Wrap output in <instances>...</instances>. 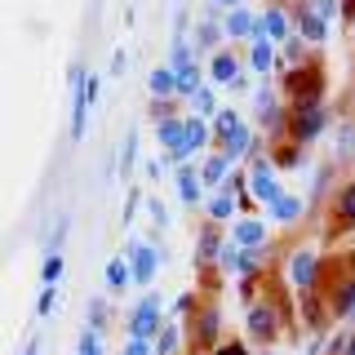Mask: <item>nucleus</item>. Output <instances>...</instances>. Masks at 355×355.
I'll use <instances>...</instances> for the list:
<instances>
[{
    "instance_id": "2",
    "label": "nucleus",
    "mask_w": 355,
    "mask_h": 355,
    "mask_svg": "<svg viewBox=\"0 0 355 355\" xmlns=\"http://www.w3.org/2000/svg\"><path fill=\"white\" fill-rule=\"evenodd\" d=\"M129 262H133V280H138V284H151V275H155V249H151V244H133V249H129Z\"/></svg>"
},
{
    "instance_id": "15",
    "label": "nucleus",
    "mask_w": 355,
    "mask_h": 355,
    "mask_svg": "<svg viewBox=\"0 0 355 355\" xmlns=\"http://www.w3.org/2000/svg\"><path fill=\"white\" fill-rule=\"evenodd\" d=\"M262 236H266V231H262V222H236V244H240V249H249V244H262Z\"/></svg>"
},
{
    "instance_id": "11",
    "label": "nucleus",
    "mask_w": 355,
    "mask_h": 355,
    "mask_svg": "<svg viewBox=\"0 0 355 355\" xmlns=\"http://www.w3.org/2000/svg\"><path fill=\"white\" fill-rule=\"evenodd\" d=\"M200 147H205V125H200V120H187V138H182V151L173 155V164L187 160V155H196Z\"/></svg>"
},
{
    "instance_id": "20",
    "label": "nucleus",
    "mask_w": 355,
    "mask_h": 355,
    "mask_svg": "<svg viewBox=\"0 0 355 355\" xmlns=\"http://www.w3.org/2000/svg\"><path fill=\"white\" fill-rule=\"evenodd\" d=\"M129 275H133V271H129V266L120 262V258H111V262H107V284H111V288H125V284H129Z\"/></svg>"
},
{
    "instance_id": "35",
    "label": "nucleus",
    "mask_w": 355,
    "mask_h": 355,
    "mask_svg": "<svg viewBox=\"0 0 355 355\" xmlns=\"http://www.w3.org/2000/svg\"><path fill=\"white\" fill-rule=\"evenodd\" d=\"M214 253H218V240L205 236V240H200V258H214Z\"/></svg>"
},
{
    "instance_id": "3",
    "label": "nucleus",
    "mask_w": 355,
    "mask_h": 355,
    "mask_svg": "<svg viewBox=\"0 0 355 355\" xmlns=\"http://www.w3.org/2000/svg\"><path fill=\"white\" fill-rule=\"evenodd\" d=\"M293 129H297V138H315V133L324 129V111H320L315 103H302V107H297Z\"/></svg>"
},
{
    "instance_id": "28",
    "label": "nucleus",
    "mask_w": 355,
    "mask_h": 355,
    "mask_svg": "<svg viewBox=\"0 0 355 355\" xmlns=\"http://www.w3.org/2000/svg\"><path fill=\"white\" fill-rule=\"evenodd\" d=\"M236 129H240V116H236V111H218V133H227V138H231Z\"/></svg>"
},
{
    "instance_id": "31",
    "label": "nucleus",
    "mask_w": 355,
    "mask_h": 355,
    "mask_svg": "<svg viewBox=\"0 0 355 355\" xmlns=\"http://www.w3.org/2000/svg\"><path fill=\"white\" fill-rule=\"evenodd\" d=\"M80 355H98V333H94V329L80 333Z\"/></svg>"
},
{
    "instance_id": "7",
    "label": "nucleus",
    "mask_w": 355,
    "mask_h": 355,
    "mask_svg": "<svg viewBox=\"0 0 355 355\" xmlns=\"http://www.w3.org/2000/svg\"><path fill=\"white\" fill-rule=\"evenodd\" d=\"M262 22L249 14V9H231L227 14V36H258Z\"/></svg>"
},
{
    "instance_id": "23",
    "label": "nucleus",
    "mask_w": 355,
    "mask_h": 355,
    "mask_svg": "<svg viewBox=\"0 0 355 355\" xmlns=\"http://www.w3.org/2000/svg\"><path fill=\"white\" fill-rule=\"evenodd\" d=\"M262 27H266V36H288V18L280 14V9H271V14L262 18Z\"/></svg>"
},
{
    "instance_id": "10",
    "label": "nucleus",
    "mask_w": 355,
    "mask_h": 355,
    "mask_svg": "<svg viewBox=\"0 0 355 355\" xmlns=\"http://www.w3.org/2000/svg\"><path fill=\"white\" fill-rule=\"evenodd\" d=\"M227 164H231V155H227V151H222V155H209L205 169H200V182H209V187L227 182Z\"/></svg>"
},
{
    "instance_id": "18",
    "label": "nucleus",
    "mask_w": 355,
    "mask_h": 355,
    "mask_svg": "<svg viewBox=\"0 0 355 355\" xmlns=\"http://www.w3.org/2000/svg\"><path fill=\"white\" fill-rule=\"evenodd\" d=\"M178 94H187V98L200 94V71L196 67H182V71H178Z\"/></svg>"
},
{
    "instance_id": "26",
    "label": "nucleus",
    "mask_w": 355,
    "mask_h": 355,
    "mask_svg": "<svg viewBox=\"0 0 355 355\" xmlns=\"http://www.w3.org/2000/svg\"><path fill=\"white\" fill-rule=\"evenodd\" d=\"M133 151H138V129H129L125 151H120V169H125V173H129V164H133Z\"/></svg>"
},
{
    "instance_id": "39",
    "label": "nucleus",
    "mask_w": 355,
    "mask_h": 355,
    "mask_svg": "<svg viewBox=\"0 0 355 355\" xmlns=\"http://www.w3.org/2000/svg\"><path fill=\"white\" fill-rule=\"evenodd\" d=\"M214 5H240V0H214Z\"/></svg>"
},
{
    "instance_id": "37",
    "label": "nucleus",
    "mask_w": 355,
    "mask_h": 355,
    "mask_svg": "<svg viewBox=\"0 0 355 355\" xmlns=\"http://www.w3.org/2000/svg\"><path fill=\"white\" fill-rule=\"evenodd\" d=\"M342 355H355V333H351L347 342H342Z\"/></svg>"
},
{
    "instance_id": "9",
    "label": "nucleus",
    "mask_w": 355,
    "mask_h": 355,
    "mask_svg": "<svg viewBox=\"0 0 355 355\" xmlns=\"http://www.w3.org/2000/svg\"><path fill=\"white\" fill-rule=\"evenodd\" d=\"M214 80L218 85H236V89L244 85L240 80V62L231 58V53H214Z\"/></svg>"
},
{
    "instance_id": "33",
    "label": "nucleus",
    "mask_w": 355,
    "mask_h": 355,
    "mask_svg": "<svg viewBox=\"0 0 355 355\" xmlns=\"http://www.w3.org/2000/svg\"><path fill=\"white\" fill-rule=\"evenodd\" d=\"M125 355H151V342H147V338H129Z\"/></svg>"
},
{
    "instance_id": "38",
    "label": "nucleus",
    "mask_w": 355,
    "mask_h": 355,
    "mask_svg": "<svg viewBox=\"0 0 355 355\" xmlns=\"http://www.w3.org/2000/svg\"><path fill=\"white\" fill-rule=\"evenodd\" d=\"M218 355H249V351H244V347H222Z\"/></svg>"
},
{
    "instance_id": "22",
    "label": "nucleus",
    "mask_w": 355,
    "mask_h": 355,
    "mask_svg": "<svg viewBox=\"0 0 355 355\" xmlns=\"http://www.w3.org/2000/svg\"><path fill=\"white\" fill-rule=\"evenodd\" d=\"M169 67H173V71L191 67V44H187V40H173V49H169Z\"/></svg>"
},
{
    "instance_id": "24",
    "label": "nucleus",
    "mask_w": 355,
    "mask_h": 355,
    "mask_svg": "<svg viewBox=\"0 0 355 355\" xmlns=\"http://www.w3.org/2000/svg\"><path fill=\"white\" fill-rule=\"evenodd\" d=\"M338 218L342 222H355V182L342 191V200H338Z\"/></svg>"
},
{
    "instance_id": "40",
    "label": "nucleus",
    "mask_w": 355,
    "mask_h": 355,
    "mask_svg": "<svg viewBox=\"0 0 355 355\" xmlns=\"http://www.w3.org/2000/svg\"><path fill=\"white\" fill-rule=\"evenodd\" d=\"M27 355H40V347H31V351H27Z\"/></svg>"
},
{
    "instance_id": "14",
    "label": "nucleus",
    "mask_w": 355,
    "mask_h": 355,
    "mask_svg": "<svg viewBox=\"0 0 355 355\" xmlns=\"http://www.w3.org/2000/svg\"><path fill=\"white\" fill-rule=\"evenodd\" d=\"M271 67V36H266V27L253 36V71H266Z\"/></svg>"
},
{
    "instance_id": "27",
    "label": "nucleus",
    "mask_w": 355,
    "mask_h": 355,
    "mask_svg": "<svg viewBox=\"0 0 355 355\" xmlns=\"http://www.w3.org/2000/svg\"><path fill=\"white\" fill-rule=\"evenodd\" d=\"M178 351V329H164L160 342H155V355H173Z\"/></svg>"
},
{
    "instance_id": "12",
    "label": "nucleus",
    "mask_w": 355,
    "mask_h": 355,
    "mask_svg": "<svg viewBox=\"0 0 355 355\" xmlns=\"http://www.w3.org/2000/svg\"><path fill=\"white\" fill-rule=\"evenodd\" d=\"M151 94H155V98L178 94V71H173V67H160V71H151Z\"/></svg>"
},
{
    "instance_id": "5",
    "label": "nucleus",
    "mask_w": 355,
    "mask_h": 355,
    "mask_svg": "<svg viewBox=\"0 0 355 355\" xmlns=\"http://www.w3.org/2000/svg\"><path fill=\"white\" fill-rule=\"evenodd\" d=\"M249 333L262 338V342H271L275 338V311L271 306H249Z\"/></svg>"
},
{
    "instance_id": "16",
    "label": "nucleus",
    "mask_w": 355,
    "mask_h": 355,
    "mask_svg": "<svg viewBox=\"0 0 355 355\" xmlns=\"http://www.w3.org/2000/svg\"><path fill=\"white\" fill-rule=\"evenodd\" d=\"M297 18H302V36L306 40H324V18H320L315 9H302Z\"/></svg>"
},
{
    "instance_id": "21",
    "label": "nucleus",
    "mask_w": 355,
    "mask_h": 355,
    "mask_svg": "<svg viewBox=\"0 0 355 355\" xmlns=\"http://www.w3.org/2000/svg\"><path fill=\"white\" fill-rule=\"evenodd\" d=\"M231 214H236V200H231V191H222V196L209 200V218H231Z\"/></svg>"
},
{
    "instance_id": "17",
    "label": "nucleus",
    "mask_w": 355,
    "mask_h": 355,
    "mask_svg": "<svg viewBox=\"0 0 355 355\" xmlns=\"http://www.w3.org/2000/svg\"><path fill=\"white\" fill-rule=\"evenodd\" d=\"M249 147H253V133H249V125H240V129H236V133L227 138V155L236 160V155H244Z\"/></svg>"
},
{
    "instance_id": "1",
    "label": "nucleus",
    "mask_w": 355,
    "mask_h": 355,
    "mask_svg": "<svg viewBox=\"0 0 355 355\" xmlns=\"http://www.w3.org/2000/svg\"><path fill=\"white\" fill-rule=\"evenodd\" d=\"M155 329H160V302L147 297V302L133 311V320H129V338H151Z\"/></svg>"
},
{
    "instance_id": "41",
    "label": "nucleus",
    "mask_w": 355,
    "mask_h": 355,
    "mask_svg": "<svg viewBox=\"0 0 355 355\" xmlns=\"http://www.w3.org/2000/svg\"><path fill=\"white\" fill-rule=\"evenodd\" d=\"M351 36H355V22H351Z\"/></svg>"
},
{
    "instance_id": "25",
    "label": "nucleus",
    "mask_w": 355,
    "mask_h": 355,
    "mask_svg": "<svg viewBox=\"0 0 355 355\" xmlns=\"http://www.w3.org/2000/svg\"><path fill=\"white\" fill-rule=\"evenodd\" d=\"M58 275H62V253L58 249H49V258H44V280H58Z\"/></svg>"
},
{
    "instance_id": "32",
    "label": "nucleus",
    "mask_w": 355,
    "mask_h": 355,
    "mask_svg": "<svg viewBox=\"0 0 355 355\" xmlns=\"http://www.w3.org/2000/svg\"><path fill=\"white\" fill-rule=\"evenodd\" d=\"M89 329L103 333V302H89Z\"/></svg>"
},
{
    "instance_id": "13",
    "label": "nucleus",
    "mask_w": 355,
    "mask_h": 355,
    "mask_svg": "<svg viewBox=\"0 0 355 355\" xmlns=\"http://www.w3.org/2000/svg\"><path fill=\"white\" fill-rule=\"evenodd\" d=\"M271 218H275V222H297V218H302V200L280 196V200L271 205Z\"/></svg>"
},
{
    "instance_id": "19",
    "label": "nucleus",
    "mask_w": 355,
    "mask_h": 355,
    "mask_svg": "<svg viewBox=\"0 0 355 355\" xmlns=\"http://www.w3.org/2000/svg\"><path fill=\"white\" fill-rule=\"evenodd\" d=\"M178 196H182L187 205H196L200 200V178L196 173H178Z\"/></svg>"
},
{
    "instance_id": "6",
    "label": "nucleus",
    "mask_w": 355,
    "mask_h": 355,
    "mask_svg": "<svg viewBox=\"0 0 355 355\" xmlns=\"http://www.w3.org/2000/svg\"><path fill=\"white\" fill-rule=\"evenodd\" d=\"M253 196L258 200H266V205H275V200H280V182H275L271 178V169H266V164H258V169H253Z\"/></svg>"
},
{
    "instance_id": "29",
    "label": "nucleus",
    "mask_w": 355,
    "mask_h": 355,
    "mask_svg": "<svg viewBox=\"0 0 355 355\" xmlns=\"http://www.w3.org/2000/svg\"><path fill=\"white\" fill-rule=\"evenodd\" d=\"M191 103H196V111H200V116H209V111H214V89H200V94L191 98Z\"/></svg>"
},
{
    "instance_id": "4",
    "label": "nucleus",
    "mask_w": 355,
    "mask_h": 355,
    "mask_svg": "<svg viewBox=\"0 0 355 355\" xmlns=\"http://www.w3.org/2000/svg\"><path fill=\"white\" fill-rule=\"evenodd\" d=\"M155 138H160V147L169 151V160L178 151H182V138H187V125L182 120H160V129H155Z\"/></svg>"
},
{
    "instance_id": "34",
    "label": "nucleus",
    "mask_w": 355,
    "mask_h": 355,
    "mask_svg": "<svg viewBox=\"0 0 355 355\" xmlns=\"http://www.w3.org/2000/svg\"><path fill=\"white\" fill-rule=\"evenodd\" d=\"M147 209H151V218H155V222H160V227H164V222H169V209H164V205H160V200H147Z\"/></svg>"
},
{
    "instance_id": "30",
    "label": "nucleus",
    "mask_w": 355,
    "mask_h": 355,
    "mask_svg": "<svg viewBox=\"0 0 355 355\" xmlns=\"http://www.w3.org/2000/svg\"><path fill=\"white\" fill-rule=\"evenodd\" d=\"M53 297H58V288H53V284H44V293H40V302H36L40 315H49V311H53Z\"/></svg>"
},
{
    "instance_id": "8",
    "label": "nucleus",
    "mask_w": 355,
    "mask_h": 355,
    "mask_svg": "<svg viewBox=\"0 0 355 355\" xmlns=\"http://www.w3.org/2000/svg\"><path fill=\"white\" fill-rule=\"evenodd\" d=\"M297 288H311L315 284V253H293V266H288Z\"/></svg>"
},
{
    "instance_id": "36",
    "label": "nucleus",
    "mask_w": 355,
    "mask_h": 355,
    "mask_svg": "<svg viewBox=\"0 0 355 355\" xmlns=\"http://www.w3.org/2000/svg\"><path fill=\"white\" fill-rule=\"evenodd\" d=\"M218 36H222V31L214 27V22H209V27H200V44H214Z\"/></svg>"
}]
</instances>
